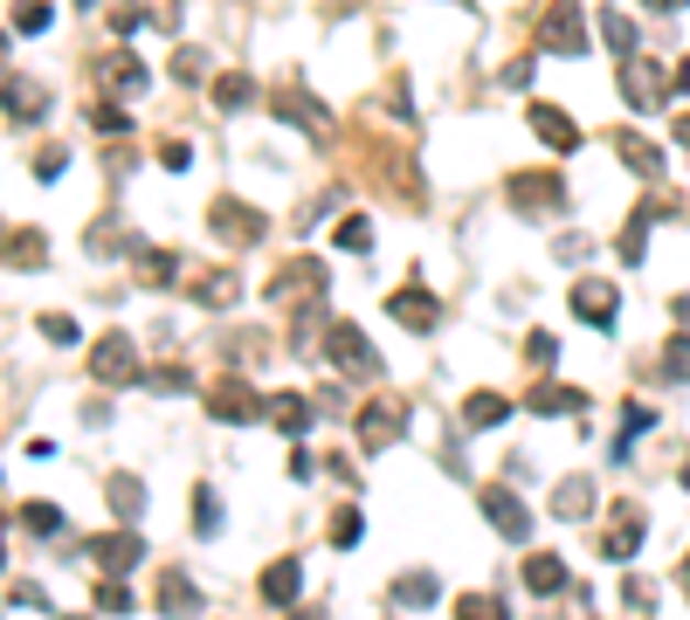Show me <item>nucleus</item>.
I'll return each mask as SVG.
<instances>
[{"label":"nucleus","mask_w":690,"mask_h":620,"mask_svg":"<svg viewBox=\"0 0 690 620\" xmlns=\"http://www.w3.org/2000/svg\"><path fill=\"white\" fill-rule=\"evenodd\" d=\"M331 290V276H325V263L318 255H297V263H284L270 276V303H291V310H304V303H318Z\"/></svg>","instance_id":"obj_1"},{"label":"nucleus","mask_w":690,"mask_h":620,"mask_svg":"<svg viewBox=\"0 0 690 620\" xmlns=\"http://www.w3.org/2000/svg\"><path fill=\"white\" fill-rule=\"evenodd\" d=\"M670 90H677V76L662 69V63H649V56H622V97L635 103V111H662V103H670Z\"/></svg>","instance_id":"obj_2"},{"label":"nucleus","mask_w":690,"mask_h":620,"mask_svg":"<svg viewBox=\"0 0 690 620\" xmlns=\"http://www.w3.org/2000/svg\"><path fill=\"white\" fill-rule=\"evenodd\" d=\"M325 352H331V366H339L346 379H373L380 373V358H373V345H366L360 324H331L325 331Z\"/></svg>","instance_id":"obj_3"},{"label":"nucleus","mask_w":690,"mask_h":620,"mask_svg":"<svg viewBox=\"0 0 690 620\" xmlns=\"http://www.w3.org/2000/svg\"><path fill=\"white\" fill-rule=\"evenodd\" d=\"M90 373L105 386H132L139 379V345L124 339V331H105V339L90 345Z\"/></svg>","instance_id":"obj_4"},{"label":"nucleus","mask_w":690,"mask_h":620,"mask_svg":"<svg viewBox=\"0 0 690 620\" xmlns=\"http://www.w3.org/2000/svg\"><path fill=\"white\" fill-rule=\"evenodd\" d=\"M539 48H552V56H587V29H580L573 0H552L539 14Z\"/></svg>","instance_id":"obj_5"},{"label":"nucleus","mask_w":690,"mask_h":620,"mask_svg":"<svg viewBox=\"0 0 690 620\" xmlns=\"http://www.w3.org/2000/svg\"><path fill=\"white\" fill-rule=\"evenodd\" d=\"M511 207H518V214H559V207H567V179L559 173H518L511 179Z\"/></svg>","instance_id":"obj_6"},{"label":"nucleus","mask_w":690,"mask_h":620,"mask_svg":"<svg viewBox=\"0 0 690 620\" xmlns=\"http://www.w3.org/2000/svg\"><path fill=\"white\" fill-rule=\"evenodd\" d=\"M0 111H8L14 124H35L48 111V84L42 76H14V69H0Z\"/></svg>","instance_id":"obj_7"},{"label":"nucleus","mask_w":690,"mask_h":620,"mask_svg":"<svg viewBox=\"0 0 690 620\" xmlns=\"http://www.w3.org/2000/svg\"><path fill=\"white\" fill-rule=\"evenodd\" d=\"M208 221H215V235H221V242H236V248H249V242H263V235H270V221L255 214V207L228 200V193H221V200L208 207Z\"/></svg>","instance_id":"obj_8"},{"label":"nucleus","mask_w":690,"mask_h":620,"mask_svg":"<svg viewBox=\"0 0 690 620\" xmlns=\"http://www.w3.org/2000/svg\"><path fill=\"white\" fill-rule=\"evenodd\" d=\"M573 318H580V324H594V331H607V324L622 318V290H615V283H601V276L573 283Z\"/></svg>","instance_id":"obj_9"},{"label":"nucleus","mask_w":690,"mask_h":620,"mask_svg":"<svg viewBox=\"0 0 690 620\" xmlns=\"http://www.w3.org/2000/svg\"><path fill=\"white\" fill-rule=\"evenodd\" d=\"M401 434H407V407H401V400H373V407L360 413V449H366V455L394 449Z\"/></svg>","instance_id":"obj_10"},{"label":"nucleus","mask_w":690,"mask_h":620,"mask_svg":"<svg viewBox=\"0 0 690 620\" xmlns=\"http://www.w3.org/2000/svg\"><path fill=\"white\" fill-rule=\"evenodd\" d=\"M643 538H649V524H643V510L635 503H622L615 510V524L601 531V558H615V565H628L635 552H643Z\"/></svg>","instance_id":"obj_11"},{"label":"nucleus","mask_w":690,"mask_h":620,"mask_svg":"<svg viewBox=\"0 0 690 620\" xmlns=\"http://www.w3.org/2000/svg\"><path fill=\"white\" fill-rule=\"evenodd\" d=\"M483 517H491V531L511 538V545H525V538H532V510L511 497V489H483Z\"/></svg>","instance_id":"obj_12"},{"label":"nucleus","mask_w":690,"mask_h":620,"mask_svg":"<svg viewBox=\"0 0 690 620\" xmlns=\"http://www.w3.org/2000/svg\"><path fill=\"white\" fill-rule=\"evenodd\" d=\"M387 310H394V318H401L407 331H436V324H442V303L428 297L421 283H407V290H394V297H387Z\"/></svg>","instance_id":"obj_13"},{"label":"nucleus","mask_w":690,"mask_h":620,"mask_svg":"<svg viewBox=\"0 0 690 620\" xmlns=\"http://www.w3.org/2000/svg\"><path fill=\"white\" fill-rule=\"evenodd\" d=\"M208 413H215V421H228V428H242V421H255V413H263V400H255L242 379H221L215 394H208Z\"/></svg>","instance_id":"obj_14"},{"label":"nucleus","mask_w":690,"mask_h":620,"mask_svg":"<svg viewBox=\"0 0 690 620\" xmlns=\"http://www.w3.org/2000/svg\"><path fill=\"white\" fill-rule=\"evenodd\" d=\"M160 613H166V620H194V613H200V586H194L187 573H173V565L160 573Z\"/></svg>","instance_id":"obj_15"},{"label":"nucleus","mask_w":690,"mask_h":620,"mask_svg":"<svg viewBox=\"0 0 690 620\" xmlns=\"http://www.w3.org/2000/svg\"><path fill=\"white\" fill-rule=\"evenodd\" d=\"M615 152L635 179H662V145H649L643 132H615Z\"/></svg>","instance_id":"obj_16"},{"label":"nucleus","mask_w":690,"mask_h":620,"mask_svg":"<svg viewBox=\"0 0 690 620\" xmlns=\"http://www.w3.org/2000/svg\"><path fill=\"white\" fill-rule=\"evenodd\" d=\"M97 558H105L111 573H132V565L145 558V538H139L132 524H124V531H105V538H97Z\"/></svg>","instance_id":"obj_17"},{"label":"nucleus","mask_w":690,"mask_h":620,"mask_svg":"<svg viewBox=\"0 0 690 620\" xmlns=\"http://www.w3.org/2000/svg\"><path fill=\"white\" fill-rule=\"evenodd\" d=\"M0 263L8 269H48V242L35 235V228H14V235L0 242Z\"/></svg>","instance_id":"obj_18"},{"label":"nucleus","mask_w":690,"mask_h":620,"mask_svg":"<svg viewBox=\"0 0 690 620\" xmlns=\"http://www.w3.org/2000/svg\"><path fill=\"white\" fill-rule=\"evenodd\" d=\"M532 132H539L552 152H573L580 145V132H573V118L567 111H552V103H532Z\"/></svg>","instance_id":"obj_19"},{"label":"nucleus","mask_w":690,"mask_h":620,"mask_svg":"<svg viewBox=\"0 0 690 620\" xmlns=\"http://www.w3.org/2000/svg\"><path fill=\"white\" fill-rule=\"evenodd\" d=\"M387 600H394V607H436V600H442V579H436V573H401V579L387 586Z\"/></svg>","instance_id":"obj_20"},{"label":"nucleus","mask_w":690,"mask_h":620,"mask_svg":"<svg viewBox=\"0 0 690 620\" xmlns=\"http://www.w3.org/2000/svg\"><path fill=\"white\" fill-rule=\"evenodd\" d=\"M297 586H304V565L297 558H276L270 573H263V600L270 607H297Z\"/></svg>","instance_id":"obj_21"},{"label":"nucleus","mask_w":690,"mask_h":620,"mask_svg":"<svg viewBox=\"0 0 690 620\" xmlns=\"http://www.w3.org/2000/svg\"><path fill=\"white\" fill-rule=\"evenodd\" d=\"M263 413H270V421L284 428V434H304V428L318 421V407L304 400V394H276V400H263Z\"/></svg>","instance_id":"obj_22"},{"label":"nucleus","mask_w":690,"mask_h":620,"mask_svg":"<svg viewBox=\"0 0 690 620\" xmlns=\"http://www.w3.org/2000/svg\"><path fill=\"white\" fill-rule=\"evenodd\" d=\"M559 586H567V558L532 552V558H525V593H539V600H546V593H559Z\"/></svg>","instance_id":"obj_23"},{"label":"nucleus","mask_w":690,"mask_h":620,"mask_svg":"<svg viewBox=\"0 0 690 620\" xmlns=\"http://www.w3.org/2000/svg\"><path fill=\"white\" fill-rule=\"evenodd\" d=\"M662 214V200H643V207H635V221L622 228V263H643V255H649V221Z\"/></svg>","instance_id":"obj_24"},{"label":"nucleus","mask_w":690,"mask_h":620,"mask_svg":"<svg viewBox=\"0 0 690 620\" xmlns=\"http://www.w3.org/2000/svg\"><path fill=\"white\" fill-rule=\"evenodd\" d=\"M105 497H111V510H118V524H132V517L145 510V483H139V476H124V469H118V476L105 483Z\"/></svg>","instance_id":"obj_25"},{"label":"nucleus","mask_w":690,"mask_h":620,"mask_svg":"<svg viewBox=\"0 0 690 620\" xmlns=\"http://www.w3.org/2000/svg\"><path fill=\"white\" fill-rule=\"evenodd\" d=\"M463 421H470V428H504V421H511V400L483 386V394H470V400H463Z\"/></svg>","instance_id":"obj_26"},{"label":"nucleus","mask_w":690,"mask_h":620,"mask_svg":"<svg viewBox=\"0 0 690 620\" xmlns=\"http://www.w3.org/2000/svg\"><path fill=\"white\" fill-rule=\"evenodd\" d=\"M587 510H594V483L587 476H567L552 489V517H587Z\"/></svg>","instance_id":"obj_27"},{"label":"nucleus","mask_w":690,"mask_h":620,"mask_svg":"<svg viewBox=\"0 0 690 620\" xmlns=\"http://www.w3.org/2000/svg\"><path fill=\"white\" fill-rule=\"evenodd\" d=\"M276 111H284V118H297L311 139H325V124H331V118H325V111H318V103L304 97V90H284V97H276Z\"/></svg>","instance_id":"obj_28"},{"label":"nucleus","mask_w":690,"mask_h":620,"mask_svg":"<svg viewBox=\"0 0 690 620\" xmlns=\"http://www.w3.org/2000/svg\"><path fill=\"white\" fill-rule=\"evenodd\" d=\"M587 407V394H573V386H539V394H532V413H546V421H552V413H580Z\"/></svg>","instance_id":"obj_29"},{"label":"nucleus","mask_w":690,"mask_h":620,"mask_svg":"<svg viewBox=\"0 0 690 620\" xmlns=\"http://www.w3.org/2000/svg\"><path fill=\"white\" fill-rule=\"evenodd\" d=\"M656 373H662V386H690V339H670V345H662Z\"/></svg>","instance_id":"obj_30"},{"label":"nucleus","mask_w":690,"mask_h":620,"mask_svg":"<svg viewBox=\"0 0 690 620\" xmlns=\"http://www.w3.org/2000/svg\"><path fill=\"white\" fill-rule=\"evenodd\" d=\"M105 76H111V90H118V97H139V90L152 84V76H145V63H139V56H118V63H111Z\"/></svg>","instance_id":"obj_31"},{"label":"nucleus","mask_w":690,"mask_h":620,"mask_svg":"<svg viewBox=\"0 0 690 620\" xmlns=\"http://www.w3.org/2000/svg\"><path fill=\"white\" fill-rule=\"evenodd\" d=\"M456 620H511V613H504L497 593H463V600H456Z\"/></svg>","instance_id":"obj_32"},{"label":"nucleus","mask_w":690,"mask_h":620,"mask_svg":"<svg viewBox=\"0 0 690 620\" xmlns=\"http://www.w3.org/2000/svg\"><path fill=\"white\" fill-rule=\"evenodd\" d=\"M601 42L615 48V56H635V42H643V35H635V21H628V14H607V21H601Z\"/></svg>","instance_id":"obj_33"},{"label":"nucleus","mask_w":690,"mask_h":620,"mask_svg":"<svg viewBox=\"0 0 690 620\" xmlns=\"http://www.w3.org/2000/svg\"><path fill=\"white\" fill-rule=\"evenodd\" d=\"M215 103H221V111H249V103H255V84H249V76H221V84H215Z\"/></svg>","instance_id":"obj_34"},{"label":"nucleus","mask_w":690,"mask_h":620,"mask_svg":"<svg viewBox=\"0 0 690 620\" xmlns=\"http://www.w3.org/2000/svg\"><path fill=\"white\" fill-rule=\"evenodd\" d=\"M194 531H200V538H215V531H221V503H215V489H208V483L194 489Z\"/></svg>","instance_id":"obj_35"},{"label":"nucleus","mask_w":690,"mask_h":620,"mask_svg":"<svg viewBox=\"0 0 690 620\" xmlns=\"http://www.w3.org/2000/svg\"><path fill=\"white\" fill-rule=\"evenodd\" d=\"M21 524H29L35 538H56L63 531V510L56 503H21Z\"/></svg>","instance_id":"obj_36"},{"label":"nucleus","mask_w":690,"mask_h":620,"mask_svg":"<svg viewBox=\"0 0 690 620\" xmlns=\"http://www.w3.org/2000/svg\"><path fill=\"white\" fill-rule=\"evenodd\" d=\"M48 21H56V14H48V0H14V29L21 35H42Z\"/></svg>","instance_id":"obj_37"},{"label":"nucleus","mask_w":690,"mask_h":620,"mask_svg":"<svg viewBox=\"0 0 690 620\" xmlns=\"http://www.w3.org/2000/svg\"><path fill=\"white\" fill-rule=\"evenodd\" d=\"M97 607H105V613H132V586H124L118 573H111V579H97Z\"/></svg>","instance_id":"obj_38"},{"label":"nucleus","mask_w":690,"mask_h":620,"mask_svg":"<svg viewBox=\"0 0 690 620\" xmlns=\"http://www.w3.org/2000/svg\"><path fill=\"white\" fill-rule=\"evenodd\" d=\"M139 276H145V283H173V276H180V263H173V255H160V248H139Z\"/></svg>","instance_id":"obj_39"},{"label":"nucleus","mask_w":690,"mask_h":620,"mask_svg":"<svg viewBox=\"0 0 690 620\" xmlns=\"http://www.w3.org/2000/svg\"><path fill=\"white\" fill-rule=\"evenodd\" d=\"M339 248H346V255H366V248H373V221H360V214L339 221Z\"/></svg>","instance_id":"obj_40"},{"label":"nucleus","mask_w":690,"mask_h":620,"mask_svg":"<svg viewBox=\"0 0 690 620\" xmlns=\"http://www.w3.org/2000/svg\"><path fill=\"white\" fill-rule=\"evenodd\" d=\"M360 510H339V517H331V545H339V552H352V545H360Z\"/></svg>","instance_id":"obj_41"},{"label":"nucleus","mask_w":690,"mask_h":620,"mask_svg":"<svg viewBox=\"0 0 690 620\" xmlns=\"http://www.w3.org/2000/svg\"><path fill=\"white\" fill-rule=\"evenodd\" d=\"M200 76H208V56H200V48H180V56H173V84H200Z\"/></svg>","instance_id":"obj_42"},{"label":"nucleus","mask_w":690,"mask_h":620,"mask_svg":"<svg viewBox=\"0 0 690 620\" xmlns=\"http://www.w3.org/2000/svg\"><path fill=\"white\" fill-rule=\"evenodd\" d=\"M97 132H105V145H124V139H132V118L105 103V111H97Z\"/></svg>","instance_id":"obj_43"},{"label":"nucleus","mask_w":690,"mask_h":620,"mask_svg":"<svg viewBox=\"0 0 690 620\" xmlns=\"http://www.w3.org/2000/svg\"><path fill=\"white\" fill-rule=\"evenodd\" d=\"M200 303H236V276H200Z\"/></svg>","instance_id":"obj_44"},{"label":"nucleus","mask_w":690,"mask_h":620,"mask_svg":"<svg viewBox=\"0 0 690 620\" xmlns=\"http://www.w3.org/2000/svg\"><path fill=\"white\" fill-rule=\"evenodd\" d=\"M42 339H48V345H76V318H63V310H48V318H42Z\"/></svg>","instance_id":"obj_45"},{"label":"nucleus","mask_w":690,"mask_h":620,"mask_svg":"<svg viewBox=\"0 0 690 620\" xmlns=\"http://www.w3.org/2000/svg\"><path fill=\"white\" fill-rule=\"evenodd\" d=\"M525 358H532V366H552V358H559V339H552V331H532V339H525Z\"/></svg>","instance_id":"obj_46"},{"label":"nucleus","mask_w":690,"mask_h":620,"mask_svg":"<svg viewBox=\"0 0 690 620\" xmlns=\"http://www.w3.org/2000/svg\"><path fill=\"white\" fill-rule=\"evenodd\" d=\"M552 255H559V263H587V255H594V242H587V235H559Z\"/></svg>","instance_id":"obj_47"},{"label":"nucleus","mask_w":690,"mask_h":620,"mask_svg":"<svg viewBox=\"0 0 690 620\" xmlns=\"http://www.w3.org/2000/svg\"><path fill=\"white\" fill-rule=\"evenodd\" d=\"M63 166H69V152H63V145H42V152H35V173H42V179H56Z\"/></svg>","instance_id":"obj_48"},{"label":"nucleus","mask_w":690,"mask_h":620,"mask_svg":"<svg viewBox=\"0 0 690 620\" xmlns=\"http://www.w3.org/2000/svg\"><path fill=\"white\" fill-rule=\"evenodd\" d=\"M504 90H525L532 84V56H518V63H504V76H497Z\"/></svg>","instance_id":"obj_49"},{"label":"nucleus","mask_w":690,"mask_h":620,"mask_svg":"<svg viewBox=\"0 0 690 620\" xmlns=\"http://www.w3.org/2000/svg\"><path fill=\"white\" fill-rule=\"evenodd\" d=\"M187 159H194V152H187L180 139H173V145H160V166H173V173H187Z\"/></svg>","instance_id":"obj_50"},{"label":"nucleus","mask_w":690,"mask_h":620,"mask_svg":"<svg viewBox=\"0 0 690 620\" xmlns=\"http://www.w3.org/2000/svg\"><path fill=\"white\" fill-rule=\"evenodd\" d=\"M152 386H160V394H187V373L166 366V373H152Z\"/></svg>","instance_id":"obj_51"},{"label":"nucleus","mask_w":690,"mask_h":620,"mask_svg":"<svg viewBox=\"0 0 690 620\" xmlns=\"http://www.w3.org/2000/svg\"><path fill=\"white\" fill-rule=\"evenodd\" d=\"M677 145H683V152H690V118H677Z\"/></svg>","instance_id":"obj_52"},{"label":"nucleus","mask_w":690,"mask_h":620,"mask_svg":"<svg viewBox=\"0 0 690 620\" xmlns=\"http://www.w3.org/2000/svg\"><path fill=\"white\" fill-rule=\"evenodd\" d=\"M649 8H656V14H677V8H683V0H649Z\"/></svg>","instance_id":"obj_53"},{"label":"nucleus","mask_w":690,"mask_h":620,"mask_svg":"<svg viewBox=\"0 0 690 620\" xmlns=\"http://www.w3.org/2000/svg\"><path fill=\"white\" fill-rule=\"evenodd\" d=\"M677 318H683V324H690V297H677Z\"/></svg>","instance_id":"obj_54"},{"label":"nucleus","mask_w":690,"mask_h":620,"mask_svg":"<svg viewBox=\"0 0 690 620\" xmlns=\"http://www.w3.org/2000/svg\"><path fill=\"white\" fill-rule=\"evenodd\" d=\"M683 90H690V63H683Z\"/></svg>","instance_id":"obj_55"},{"label":"nucleus","mask_w":690,"mask_h":620,"mask_svg":"<svg viewBox=\"0 0 690 620\" xmlns=\"http://www.w3.org/2000/svg\"><path fill=\"white\" fill-rule=\"evenodd\" d=\"M683 586H690V558H683Z\"/></svg>","instance_id":"obj_56"},{"label":"nucleus","mask_w":690,"mask_h":620,"mask_svg":"<svg viewBox=\"0 0 690 620\" xmlns=\"http://www.w3.org/2000/svg\"><path fill=\"white\" fill-rule=\"evenodd\" d=\"M0 56H8V35H0Z\"/></svg>","instance_id":"obj_57"},{"label":"nucleus","mask_w":690,"mask_h":620,"mask_svg":"<svg viewBox=\"0 0 690 620\" xmlns=\"http://www.w3.org/2000/svg\"><path fill=\"white\" fill-rule=\"evenodd\" d=\"M304 620H325V613H304Z\"/></svg>","instance_id":"obj_58"},{"label":"nucleus","mask_w":690,"mask_h":620,"mask_svg":"<svg viewBox=\"0 0 690 620\" xmlns=\"http://www.w3.org/2000/svg\"><path fill=\"white\" fill-rule=\"evenodd\" d=\"M683 489H690V469H683Z\"/></svg>","instance_id":"obj_59"},{"label":"nucleus","mask_w":690,"mask_h":620,"mask_svg":"<svg viewBox=\"0 0 690 620\" xmlns=\"http://www.w3.org/2000/svg\"><path fill=\"white\" fill-rule=\"evenodd\" d=\"M0 565H8V552H0Z\"/></svg>","instance_id":"obj_60"},{"label":"nucleus","mask_w":690,"mask_h":620,"mask_svg":"<svg viewBox=\"0 0 690 620\" xmlns=\"http://www.w3.org/2000/svg\"><path fill=\"white\" fill-rule=\"evenodd\" d=\"M76 620H84V613H76Z\"/></svg>","instance_id":"obj_61"}]
</instances>
